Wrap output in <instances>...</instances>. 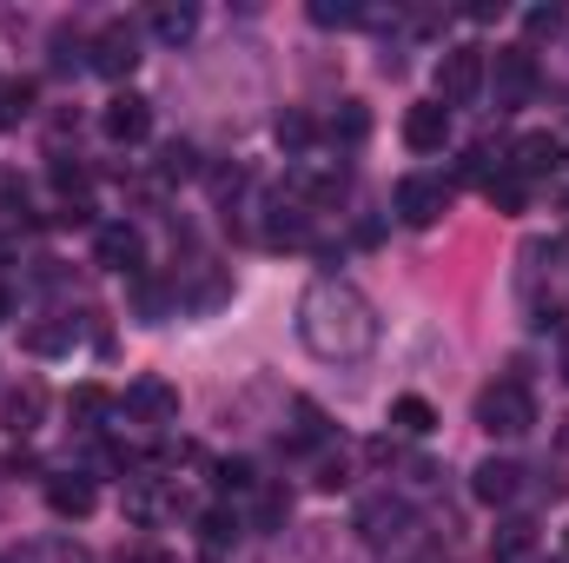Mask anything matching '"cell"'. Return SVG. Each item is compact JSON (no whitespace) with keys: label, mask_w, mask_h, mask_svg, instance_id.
Returning <instances> with one entry per match:
<instances>
[{"label":"cell","mask_w":569,"mask_h":563,"mask_svg":"<svg viewBox=\"0 0 569 563\" xmlns=\"http://www.w3.org/2000/svg\"><path fill=\"white\" fill-rule=\"evenodd\" d=\"M378 332H385V325H378V305H371L351 279L325 273V279H311L298 292V338H305L311 358H325V365H358V358L378 352Z\"/></svg>","instance_id":"1"},{"label":"cell","mask_w":569,"mask_h":563,"mask_svg":"<svg viewBox=\"0 0 569 563\" xmlns=\"http://www.w3.org/2000/svg\"><path fill=\"white\" fill-rule=\"evenodd\" d=\"M477 424H483L490 437H523V431L537 424V398H530V385H523V378H497V385H483V392H477Z\"/></svg>","instance_id":"2"},{"label":"cell","mask_w":569,"mask_h":563,"mask_svg":"<svg viewBox=\"0 0 569 563\" xmlns=\"http://www.w3.org/2000/svg\"><path fill=\"white\" fill-rule=\"evenodd\" d=\"M483 73H490V53L483 47H450L437 60V100L443 107H470L483 93Z\"/></svg>","instance_id":"3"},{"label":"cell","mask_w":569,"mask_h":563,"mask_svg":"<svg viewBox=\"0 0 569 563\" xmlns=\"http://www.w3.org/2000/svg\"><path fill=\"white\" fill-rule=\"evenodd\" d=\"M87 67L107 73V80H127L140 67V27L133 20H107L93 40H87Z\"/></svg>","instance_id":"4"},{"label":"cell","mask_w":569,"mask_h":563,"mask_svg":"<svg viewBox=\"0 0 569 563\" xmlns=\"http://www.w3.org/2000/svg\"><path fill=\"white\" fill-rule=\"evenodd\" d=\"M398 219L405 226H418V233H430L443 213H450V179H437V172H411V179H398Z\"/></svg>","instance_id":"5"},{"label":"cell","mask_w":569,"mask_h":563,"mask_svg":"<svg viewBox=\"0 0 569 563\" xmlns=\"http://www.w3.org/2000/svg\"><path fill=\"white\" fill-rule=\"evenodd\" d=\"M483 80L497 87V113L530 107V93H537V53H530V47H497V67H490Z\"/></svg>","instance_id":"6"},{"label":"cell","mask_w":569,"mask_h":563,"mask_svg":"<svg viewBox=\"0 0 569 563\" xmlns=\"http://www.w3.org/2000/svg\"><path fill=\"white\" fill-rule=\"evenodd\" d=\"M93 259H100L107 273H127V279H140V273H146V239H140V226H127V219H107V226L93 233Z\"/></svg>","instance_id":"7"},{"label":"cell","mask_w":569,"mask_h":563,"mask_svg":"<svg viewBox=\"0 0 569 563\" xmlns=\"http://www.w3.org/2000/svg\"><path fill=\"white\" fill-rule=\"evenodd\" d=\"M405 531H411V504H405V497L385 491V497H365V504H358V537H365V544L385 551V544H405Z\"/></svg>","instance_id":"8"},{"label":"cell","mask_w":569,"mask_h":563,"mask_svg":"<svg viewBox=\"0 0 569 563\" xmlns=\"http://www.w3.org/2000/svg\"><path fill=\"white\" fill-rule=\"evenodd\" d=\"M470 497L490 504V511L517 504V497H523V464H510V457H483V464L470 471Z\"/></svg>","instance_id":"9"},{"label":"cell","mask_w":569,"mask_h":563,"mask_svg":"<svg viewBox=\"0 0 569 563\" xmlns=\"http://www.w3.org/2000/svg\"><path fill=\"white\" fill-rule=\"evenodd\" d=\"M100 134H107L113 146H140L146 134H152V100H140V93H113L107 113H100Z\"/></svg>","instance_id":"10"},{"label":"cell","mask_w":569,"mask_h":563,"mask_svg":"<svg viewBox=\"0 0 569 563\" xmlns=\"http://www.w3.org/2000/svg\"><path fill=\"white\" fill-rule=\"evenodd\" d=\"M127 418L152 424V431L179 424V392H172L166 378H133V385H127Z\"/></svg>","instance_id":"11"},{"label":"cell","mask_w":569,"mask_h":563,"mask_svg":"<svg viewBox=\"0 0 569 563\" xmlns=\"http://www.w3.org/2000/svg\"><path fill=\"white\" fill-rule=\"evenodd\" d=\"M405 146H411V152H443V146H450V107H443V100H418V107L405 113Z\"/></svg>","instance_id":"12"},{"label":"cell","mask_w":569,"mask_h":563,"mask_svg":"<svg viewBox=\"0 0 569 563\" xmlns=\"http://www.w3.org/2000/svg\"><path fill=\"white\" fill-rule=\"evenodd\" d=\"M563 166V140L557 134H523V140L510 146V172L517 179H550Z\"/></svg>","instance_id":"13"},{"label":"cell","mask_w":569,"mask_h":563,"mask_svg":"<svg viewBox=\"0 0 569 563\" xmlns=\"http://www.w3.org/2000/svg\"><path fill=\"white\" fill-rule=\"evenodd\" d=\"M93 477H80V471H60V477H47V511L53 517H93Z\"/></svg>","instance_id":"14"},{"label":"cell","mask_w":569,"mask_h":563,"mask_svg":"<svg viewBox=\"0 0 569 563\" xmlns=\"http://www.w3.org/2000/svg\"><path fill=\"white\" fill-rule=\"evenodd\" d=\"M40 418H47V392L27 378V385H13L7 398H0V424L13 431V437H33L40 431Z\"/></svg>","instance_id":"15"},{"label":"cell","mask_w":569,"mask_h":563,"mask_svg":"<svg viewBox=\"0 0 569 563\" xmlns=\"http://www.w3.org/2000/svg\"><path fill=\"white\" fill-rule=\"evenodd\" d=\"M7 563H93V551L73 544V537H33V544H20Z\"/></svg>","instance_id":"16"},{"label":"cell","mask_w":569,"mask_h":563,"mask_svg":"<svg viewBox=\"0 0 569 563\" xmlns=\"http://www.w3.org/2000/svg\"><path fill=\"white\" fill-rule=\"evenodd\" d=\"M325 134H331V146H358L371 134V107L365 100H338V113L325 120Z\"/></svg>","instance_id":"17"},{"label":"cell","mask_w":569,"mask_h":563,"mask_svg":"<svg viewBox=\"0 0 569 563\" xmlns=\"http://www.w3.org/2000/svg\"><path fill=\"white\" fill-rule=\"evenodd\" d=\"M530 544H537V524L510 517V524H497V537H490V557H497V563H523V557H530Z\"/></svg>","instance_id":"18"},{"label":"cell","mask_w":569,"mask_h":563,"mask_svg":"<svg viewBox=\"0 0 569 563\" xmlns=\"http://www.w3.org/2000/svg\"><path fill=\"white\" fill-rule=\"evenodd\" d=\"M152 33H159L166 47L192 40V33H199V7H172V0H166V7H152Z\"/></svg>","instance_id":"19"},{"label":"cell","mask_w":569,"mask_h":563,"mask_svg":"<svg viewBox=\"0 0 569 563\" xmlns=\"http://www.w3.org/2000/svg\"><path fill=\"white\" fill-rule=\"evenodd\" d=\"M391 431H398V437H430V431H437L430 398H418V392H411V398H398V405H391Z\"/></svg>","instance_id":"20"},{"label":"cell","mask_w":569,"mask_h":563,"mask_svg":"<svg viewBox=\"0 0 569 563\" xmlns=\"http://www.w3.org/2000/svg\"><path fill=\"white\" fill-rule=\"evenodd\" d=\"M33 113V87L27 80H0V134H13Z\"/></svg>","instance_id":"21"},{"label":"cell","mask_w":569,"mask_h":563,"mask_svg":"<svg viewBox=\"0 0 569 563\" xmlns=\"http://www.w3.org/2000/svg\"><path fill=\"white\" fill-rule=\"evenodd\" d=\"M483 192H490V206H497V213H523V199H530V179H517V172L503 166V172H497Z\"/></svg>","instance_id":"22"},{"label":"cell","mask_w":569,"mask_h":563,"mask_svg":"<svg viewBox=\"0 0 569 563\" xmlns=\"http://www.w3.org/2000/svg\"><path fill=\"white\" fill-rule=\"evenodd\" d=\"M199 537H206V551L219 557L226 544H239V511H206V517H199Z\"/></svg>","instance_id":"23"},{"label":"cell","mask_w":569,"mask_h":563,"mask_svg":"<svg viewBox=\"0 0 569 563\" xmlns=\"http://www.w3.org/2000/svg\"><path fill=\"white\" fill-rule=\"evenodd\" d=\"M272 134H279V146H284V152H291V159H298V152L311 146V120H305L298 107H284L279 120H272Z\"/></svg>","instance_id":"24"},{"label":"cell","mask_w":569,"mask_h":563,"mask_svg":"<svg viewBox=\"0 0 569 563\" xmlns=\"http://www.w3.org/2000/svg\"><path fill=\"white\" fill-rule=\"evenodd\" d=\"M67 412H73V424H100L107 412H113V398H107L100 385H80V392L67 398Z\"/></svg>","instance_id":"25"},{"label":"cell","mask_w":569,"mask_h":563,"mask_svg":"<svg viewBox=\"0 0 569 563\" xmlns=\"http://www.w3.org/2000/svg\"><path fill=\"white\" fill-rule=\"evenodd\" d=\"M291 517V497H284L279 484H259V517H252V531H272Z\"/></svg>","instance_id":"26"},{"label":"cell","mask_w":569,"mask_h":563,"mask_svg":"<svg viewBox=\"0 0 569 563\" xmlns=\"http://www.w3.org/2000/svg\"><path fill=\"white\" fill-rule=\"evenodd\" d=\"M192 172H199V152H192L186 140H172L166 152H159V179H192Z\"/></svg>","instance_id":"27"},{"label":"cell","mask_w":569,"mask_h":563,"mask_svg":"<svg viewBox=\"0 0 569 563\" xmlns=\"http://www.w3.org/2000/svg\"><path fill=\"white\" fill-rule=\"evenodd\" d=\"M311 20H318V27H358L365 7H351V0H311Z\"/></svg>","instance_id":"28"},{"label":"cell","mask_w":569,"mask_h":563,"mask_svg":"<svg viewBox=\"0 0 569 563\" xmlns=\"http://www.w3.org/2000/svg\"><path fill=\"white\" fill-rule=\"evenodd\" d=\"M27 199H33V192H27V179L0 166V219H20V213H27Z\"/></svg>","instance_id":"29"},{"label":"cell","mask_w":569,"mask_h":563,"mask_svg":"<svg viewBox=\"0 0 569 563\" xmlns=\"http://www.w3.org/2000/svg\"><path fill=\"white\" fill-rule=\"evenodd\" d=\"M311 484H318V491H338V484H351V471H345V451H331V444H325V451H318V477H311Z\"/></svg>","instance_id":"30"},{"label":"cell","mask_w":569,"mask_h":563,"mask_svg":"<svg viewBox=\"0 0 569 563\" xmlns=\"http://www.w3.org/2000/svg\"><path fill=\"white\" fill-rule=\"evenodd\" d=\"M53 67H60V73H67V67H87V40L60 27V33H53Z\"/></svg>","instance_id":"31"},{"label":"cell","mask_w":569,"mask_h":563,"mask_svg":"<svg viewBox=\"0 0 569 563\" xmlns=\"http://www.w3.org/2000/svg\"><path fill=\"white\" fill-rule=\"evenodd\" d=\"M239 192H246V172H239V166H219V172H212V199L232 213V199H239Z\"/></svg>","instance_id":"32"},{"label":"cell","mask_w":569,"mask_h":563,"mask_svg":"<svg viewBox=\"0 0 569 563\" xmlns=\"http://www.w3.org/2000/svg\"><path fill=\"white\" fill-rule=\"evenodd\" d=\"M27 345H33V352H67V345H73V325H33Z\"/></svg>","instance_id":"33"},{"label":"cell","mask_w":569,"mask_h":563,"mask_svg":"<svg viewBox=\"0 0 569 563\" xmlns=\"http://www.w3.org/2000/svg\"><path fill=\"white\" fill-rule=\"evenodd\" d=\"M219 491H259V477H252V464H246V457H232V464H219Z\"/></svg>","instance_id":"34"},{"label":"cell","mask_w":569,"mask_h":563,"mask_svg":"<svg viewBox=\"0 0 569 563\" xmlns=\"http://www.w3.org/2000/svg\"><path fill=\"white\" fill-rule=\"evenodd\" d=\"M523 27H530V33H563V13H557V7H530Z\"/></svg>","instance_id":"35"},{"label":"cell","mask_w":569,"mask_h":563,"mask_svg":"<svg viewBox=\"0 0 569 563\" xmlns=\"http://www.w3.org/2000/svg\"><path fill=\"white\" fill-rule=\"evenodd\" d=\"M120 563H172L166 551H120Z\"/></svg>","instance_id":"36"},{"label":"cell","mask_w":569,"mask_h":563,"mask_svg":"<svg viewBox=\"0 0 569 563\" xmlns=\"http://www.w3.org/2000/svg\"><path fill=\"white\" fill-rule=\"evenodd\" d=\"M7 259H13V239H7V233H0V266H7Z\"/></svg>","instance_id":"37"},{"label":"cell","mask_w":569,"mask_h":563,"mask_svg":"<svg viewBox=\"0 0 569 563\" xmlns=\"http://www.w3.org/2000/svg\"><path fill=\"white\" fill-rule=\"evenodd\" d=\"M7 312H13V298H7V285H0V325H7Z\"/></svg>","instance_id":"38"},{"label":"cell","mask_w":569,"mask_h":563,"mask_svg":"<svg viewBox=\"0 0 569 563\" xmlns=\"http://www.w3.org/2000/svg\"><path fill=\"white\" fill-rule=\"evenodd\" d=\"M563 378H569V338H563Z\"/></svg>","instance_id":"39"}]
</instances>
